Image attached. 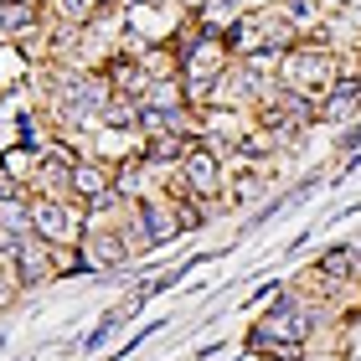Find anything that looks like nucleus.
I'll return each instance as SVG.
<instances>
[{"label": "nucleus", "instance_id": "9", "mask_svg": "<svg viewBox=\"0 0 361 361\" xmlns=\"http://www.w3.org/2000/svg\"><path fill=\"white\" fill-rule=\"evenodd\" d=\"M315 6H320V11H346L351 0H315Z\"/></svg>", "mask_w": 361, "mask_h": 361}, {"label": "nucleus", "instance_id": "4", "mask_svg": "<svg viewBox=\"0 0 361 361\" xmlns=\"http://www.w3.org/2000/svg\"><path fill=\"white\" fill-rule=\"evenodd\" d=\"M73 196L83 207H104L119 196V166L109 155H78L73 160Z\"/></svg>", "mask_w": 361, "mask_h": 361}, {"label": "nucleus", "instance_id": "3", "mask_svg": "<svg viewBox=\"0 0 361 361\" xmlns=\"http://www.w3.org/2000/svg\"><path fill=\"white\" fill-rule=\"evenodd\" d=\"M31 207V233L47 243H83L88 233V207L83 202H52V196H26Z\"/></svg>", "mask_w": 361, "mask_h": 361}, {"label": "nucleus", "instance_id": "1", "mask_svg": "<svg viewBox=\"0 0 361 361\" xmlns=\"http://www.w3.org/2000/svg\"><path fill=\"white\" fill-rule=\"evenodd\" d=\"M279 83H284L289 93H300V98H310V104H320L325 98V88L336 83V52L325 42H294L284 57H279Z\"/></svg>", "mask_w": 361, "mask_h": 361}, {"label": "nucleus", "instance_id": "2", "mask_svg": "<svg viewBox=\"0 0 361 361\" xmlns=\"http://www.w3.org/2000/svg\"><path fill=\"white\" fill-rule=\"evenodd\" d=\"M176 191L191 196V202H212V196L227 191V171H222V155L212 150V145L191 140L186 150L176 160Z\"/></svg>", "mask_w": 361, "mask_h": 361}, {"label": "nucleus", "instance_id": "6", "mask_svg": "<svg viewBox=\"0 0 361 361\" xmlns=\"http://www.w3.org/2000/svg\"><path fill=\"white\" fill-rule=\"evenodd\" d=\"M11 258H16V284H21V289H37V284L52 279V243L37 238V233H31L26 243H16Z\"/></svg>", "mask_w": 361, "mask_h": 361}, {"label": "nucleus", "instance_id": "7", "mask_svg": "<svg viewBox=\"0 0 361 361\" xmlns=\"http://www.w3.org/2000/svg\"><path fill=\"white\" fill-rule=\"evenodd\" d=\"M356 114H361V78H336L315 104V119H331V124H346Z\"/></svg>", "mask_w": 361, "mask_h": 361}, {"label": "nucleus", "instance_id": "8", "mask_svg": "<svg viewBox=\"0 0 361 361\" xmlns=\"http://www.w3.org/2000/svg\"><path fill=\"white\" fill-rule=\"evenodd\" d=\"M6 196H26V191L16 186V176H11L6 166H0V202H6Z\"/></svg>", "mask_w": 361, "mask_h": 361}, {"label": "nucleus", "instance_id": "5", "mask_svg": "<svg viewBox=\"0 0 361 361\" xmlns=\"http://www.w3.org/2000/svg\"><path fill=\"white\" fill-rule=\"evenodd\" d=\"M78 253H83V269H119L124 258H129V243L124 233H114V227H88L83 243H78Z\"/></svg>", "mask_w": 361, "mask_h": 361}]
</instances>
